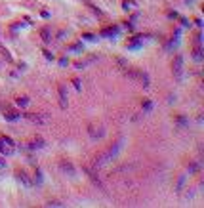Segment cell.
<instances>
[{"mask_svg": "<svg viewBox=\"0 0 204 208\" xmlns=\"http://www.w3.org/2000/svg\"><path fill=\"white\" fill-rule=\"evenodd\" d=\"M172 71H174V76L177 80L183 79V56L181 53H177V56L174 57V63H172Z\"/></svg>", "mask_w": 204, "mask_h": 208, "instance_id": "1", "label": "cell"}, {"mask_svg": "<svg viewBox=\"0 0 204 208\" xmlns=\"http://www.w3.org/2000/svg\"><path fill=\"white\" fill-rule=\"evenodd\" d=\"M14 151H15V143L10 138H0V153L6 157L10 155H14Z\"/></svg>", "mask_w": 204, "mask_h": 208, "instance_id": "2", "label": "cell"}, {"mask_svg": "<svg viewBox=\"0 0 204 208\" xmlns=\"http://www.w3.org/2000/svg\"><path fill=\"white\" fill-rule=\"evenodd\" d=\"M57 92H59V105L65 109V107H67V90H65V86H63V84H59V86H57Z\"/></svg>", "mask_w": 204, "mask_h": 208, "instance_id": "3", "label": "cell"}, {"mask_svg": "<svg viewBox=\"0 0 204 208\" xmlns=\"http://www.w3.org/2000/svg\"><path fill=\"white\" fill-rule=\"evenodd\" d=\"M97 128H99V130H96V126H90V128H88L90 136H92L94 139H96V138H103V134H105V130L101 128V126H97Z\"/></svg>", "mask_w": 204, "mask_h": 208, "instance_id": "4", "label": "cell"}, {"mask_svg": "<svg viewBox=\"0 0 204 208\" xmlns=\"http://www.w3.org/2000/svg\"><path fill=\"white\" fill-rule=\"evenodd\" d=\"M25 117L31 120V122H36V124H42L44 122V120H46V117H42V115H32V113H25Z\"/></svg>", "mask_w": 204, "mask_h": 208, "instance_id": "5", "label": "cell"}, {"mask_svg": "<svg viewBox=\"0 0 204 208\" xmlns=\"http://www.w3.org/2000/svg\"><path fill=\"white\" fill-rule=\"evenodd\" d=\"M17 180H19L21 183H23L25 187H31V185H32V181L29 180V176H27L25 172H17Z\"/></svg>", "mask_w": 204, "mask_h": 208, "instance_id": "6", "label": "cell"}, {"mask_svg": "<svg viewBox=\"0 0 204 208\" xmlns=\"http://www.w3.org/2000/svg\"><path fill=\"white\" fill-rule=\"evenodd\" d=\"M40 147H44V139L42 138H36V139H32L29 143V149H40Z\"/></svg>", "mask_w": 204, "mask_h": 208, "instance_id": "7", "label": "cell"}, {"mask_svg": "<svg viewBox=\"0 0 204 208\" xmlns=\"http://www.w3.org/2000/svg\"><path fill=\"white\" fill-rule=\"evenodd\" d=\"M118 29L117 27H109V29H103L101 31V36H113V35H117Z\"/></svg>", "mask_w": 204, "mask_h": 208, "instance_id": "8", "label": "cell"}, {"mask_svg": "<svg viewBox=\"0 0 204 208\" xmlns=\"http://www.w3.org/2000/svg\"><path fill=\"white\" fill-rule=\"evenodd\" d=\"M141 46V38H132L128 42V50H134V48H139Z\"/></svg>", "mask_w": 204, "mask_h": 208, "instance_id": "9", "label": "cell"}, {"mask_svg": "<svg viewBox=\"0 0 204 208\" xmlns=\"http://www.w3.org/2000/svg\"><path fill=\"white\" fill-rule=\"evenodd\" d=\"M4 117H6V120H12V122H14V120H17L21 115L15 113V111H8V113H4Z\"/></svg>", "mask_w": 204, "mask_h": 208, "instance_id": "10", "label": "cell"}, {"mask_svg": "<svg viewBox=\"0 0 204 208\" xmlns=\"http://www.w3.org/2000/svg\"><path fill=\"white\" fill-rule=\"evenodd\" d=\"M59 166H61V170H65V172H69V174H71V176H73V174H74V168L71 166V164H69V162H61V164H59Z\"/></svg>", "mask_w": 204, "mask_h": 208, "instance_id": "11", "label": "cell"}, {"mask_svg": "<svg viewBox=\"0 0 204 208\" xmlns=\"http://www.w3.org/2000/svg\"><path fill=\"white\" fill-rule=\"evenodd\" d=\"M42 40L44 42H50V31L48 29H42Z\"/></svg>", "mask_w": 204, "mask_h": 208, "instance_id": "12", "label": "cell"}, {"mask_svg": "<svg viewBox=\"0 0 204 208\" xmlns=\"http://www.w3.org/2000/svg\"><path fill=\"white\" fill-rule=\"evenodd\" d=\"M71 50H73V52H80V50H82V42H76V44H71Z\"/></svg>", "mask_w": 204, "mask_h": 208, "instance_id": "13", "label": "cell"}, {"mask_svg": "<svg viewBox=\"0 0 204 208\" xmlns=\"http://www.w3.org/2000/svg\"><path fill=\"white\" fill-rule=\"evenodd\" d=\"M17 103H19L21 107H25V105L29 103V100H27V97H19V100H17Z\"/></svg>", "mask_w": 204, "mask_h": 208, "instance_id": "14", "label": "cell"}, {"mask_svg": "<svg viewBox=\"0 0 204 208\" xmlns=\"http://www.w3.org/2000/svg\"><path fill=\"white\" fill-rule=\"evenodd\" d=\"M143 109H145V111H151V109H153V103H151V101H145V103H143Z\"/></svg>", "mask_w": 204, "mask_h": 208, "instance_id": "15", "label": "cell"}, {"mask_svg": "<svg viewBox=\"0 0 204 208\" xmlns=\"http://www.w3.org/2000/svg\"><path fill=\"white\" fill-rule=\"evenodd\" d=\"M73 84H74V88H76V90H80V88H82V86H80V80H78V79H74V80H73Z\"/></svg>", "mask_w": 204, "mask_h": 208, "instance_id": "16", "label": "cell"}, {"mask_svg": "<svg viewBox=\"0 0 204 208\" xmlns=\"http://www.w3.org/2000/svg\"><path fill=\"white\" fill-rule=\"evenodd\" d=\"M44 57H46V59H53V56H52L48 50H44Z\"/></svg>", "mask_w": 204, "mask_h": 208, "instance_id": "17", "label": "cell"}, {"mask_svg": "<svg viewBox=\"0 0 204 208\" xmlns=\"http://www.w3.org/2000/svg\"><path fill=\"white\" fill-rule=\"evenodd\" d=\"M132 6H134V2H124V8H126V10L132 8Z\"/></svg>", "mask_w": 204, "mask_h": 208, "instance_id": "18", "label": "cell"}, {"mask_svg": "<svg viewBox=\"0 0 204 208\" xmlns=\"http://www.w3.org/2000/svg\"><path fill=\"white\" fill-rule=\"evenodd\" d=\"M36 181H38V183H40V181H42V176H40V170H38V172H36Z\"/></svg>", "mask_w": 204, "mask_h": 208, "instance_id": "19", "label": "cell"}, {"mask_svg": "<svg viewBox=\"0 0 204 208\" xmlns=\"http://www.w3.org/2000/svg\"><path fill=\"white\" fill-rule=\"evenodd\" d=\"M2 166H4V162H2V160H0V168H2Z\"/></svg>", "mask_w": 204, "mask_h": 208, "instance_id": "20", "label": "cell"}]
</instances>
